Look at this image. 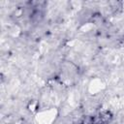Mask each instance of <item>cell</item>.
Returning a JSON list of instances; mask_svg holds the SVG:
<instances>
[{"instance_id": "cell-1", "label": "cell", "mask_w": 124, "mask_h": 124, "mask_svg": "<svg viewBox=\"0 0 124 124\" xmlns=\"http://www.w3.org/2000/svg\"><path fill=\"white\" fill-rule=\"evenodd\" d=\"M55 109H47L41 111L37 114L36 119L39 124H51L52 121L55 119Z\"/></svg>"}]
</instances>
